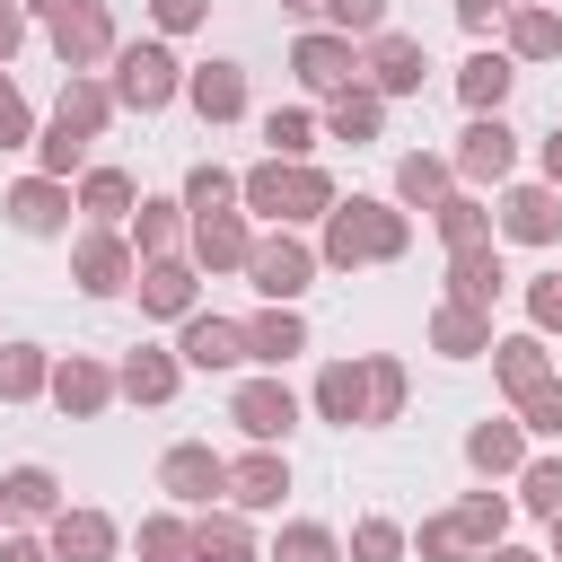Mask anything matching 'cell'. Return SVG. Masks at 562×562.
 <instances>
[{"instance_id": "6da1fadb", "label": "cell", "mask_w": 562, "mask_h": 562, "mask_svg": "<svg viewBox=\"0 0 562 562\" xmlns=\"http://www.w3.org/2000/svg\"><path fill=\"white\" fill-rule=\"evenodd\" d=\"M404 246H413V211H404V202H378V193H342V202L325 211V237H316V255H325L334 272L404 263Z\"/></svg>"}, {"instance_id": "7a4b0ae2", "label": "cell", "mask_w": 562, "mask_h": 562, "mask_svg": "<svg viewBox=\"0 0 562 562\" xmlns=\"http://www.w3.org/2000/svg\"><path fill=\"white\" fill-rule=\"evenodd\" d=\"M342 193H334V176L316 167V158H255L246 176H237V211L246 220H272V228H307V220H325Z\"/></svg>"}, {"instance_id": "3957f363", "label": "cell", "mask_w": 562, "mask_h": 562, "mask_svg": "<svg viewBox=\"0 0 562 562\" xmlns=\"http://www.w3.org/2000/svg\"><path fill=\"white\" fill-rule=\"evenodd\" d=\"M105 70H114V105H123V114H167V105L184 97V61H176L167 44H123Z\"/></svg>"}, {"instance_id": "277c9868", "label": "cell", "mask_w": 562, "mask_h": 562, "mask_svg": "<svg viewBox=\"0 0 562 562\" xmlns=\"http://www.w3.org/2000/svg\"><path fill=\"white\" fill-rule=\"evenodd\" d=\"M158 492H167L176 509H220V501H228V457H220L211 439H176V448L158 457Z\"/></svg>"}, {"instance_id": "5b68a950", "label": "cell", "mask_w": 562, "mask_h": 562, "mask_svg": "<svg viewBox=\"0 0 562 562\" xmlns=\"http://www.w3.org/2000/svg\"><path fill=\"white\" fill-rule=\"evenodd\" d=\"M70 281H79L88 299H123V290L140 281L132 237H123V228H79V237H70Z\"/></svg>"}, {"instance_id": "8992f818", "label": "cell", "mask_w": 562, "mask_h": 562, "mask_svg": "<svg viewBox=\"0 0 562 562\" xmlns=\"http://www.w3.org/2000/svg\"><path fill=\"white\" fill-rule=\"evenodd\" d=\"M325 272V255L307 246V237H290V228H272V237H255V255H246V281L263 290V299H281V307H299V290Z\"/></svg>"}, {"instance_id": "52a82bcc", "label": "cell", "mask_w": 562, "mask_h": 562, "mask_svg": "<svg viewBox=\"0 0 562 562\" xmlns=\"http://www.w3.org/2000/svg\"><path fill=\"white\" fill-rule=\"evenodd\" d=\"M228 422H237L246 439L281 448V439L299 430V395H290V378H281V369H255V378H237V395H228Z\"/></svg>"}, {"instance_id": "ba28073f", "label": "cell", "mask_w": 562, "mask_h": 562, "mask_svg": "<svg viewBox=\"0 0 562 562\" xmlns=\"http://www.w3.org/2000/svg\"><path fill=\"white\" fill-rule=\"evenodd\" d=\"M290 70H299L307 97H342L351 79H369V70H360V44H351L342 26H307V35L290 44Z\"/></svg>"}, {"instance_id": "9c48e42d", "label": "cell", "mask_w": 562, "mask_h": 562, "mask_svg": "<svg viewBox=\"0 0 562 562\" xmlns=\"http://www.w3.org/2000/svg\"><path fill=\"white\" fill-rule=\"evenodd\" d=\"M448 167H457V184H465V193H483V184H509V167H518V132H509L501 114H474V123L457 132Z\"/></svg>"}, {"instance_id": "30bf717a", "label": "cell", "mask_w": 562, "mask_h": 562, "mask_svg": "<svg viewBox=\"0 0 562 562\" xmlns=\"http://www.w3.org/2000/svg\"><path fill=\"white\" fill-rule=\"evenodd\" d=\"M44 35H53V61H61V70H105V61L123 53V35H114V9H105V0H79V9H70V18H53Z\"/></svg>"}, {"instance_id": "8fae6325", "label": "cell", "mask_w": 562, "mask_h": 562, "mask_svg": "<svg viewBox=\"0 0 562 562\" xmlns=\"http://www.w3.org/2000/svg\"><path fill=\"white\" fill-rule=\"evenodd\" d=\"M132 299H140V316H158V325H184V316L202 307V263H193V255H158V263H140Z\"/></svg>"}, {"instance_id": "7c38bea8", "label": "cell", "mask_w": 562, "mask_h": 562, "mask_svg": "<svg viewBox=\"0 0 562 562\" xmlns=\"http://www.w3.org/2000/svg\"><path fill=\"white\" fill-rule=\"evenodd\" d=\"M492 220H501V237L509 246H553L562 237V184H501V202H492Z\"/></svg>"}, {"instance_id": "4fadbf2b", "label": "cell", "mask_w": 562, "mask_h": 562, "mask_svg": "<svg viewBox=\"0 0 562 562\" xmlns=\"http://www.w3.org/2000/svg\"><path fill=\"white\" fill-rule=\"evenodd\" d=\"M0 211H9V228H18V237H61V228H70V211H79V193H70L61 176H18V184L0 193Z\"/></svg>"}, {"instance_id": "5bb4252c", "label": "cell", "mask_w": 562, "mask_h": 562, "mask_svg": "<svg viewBox=\"0 0 562 562\" xmlns=\"http://www.w3.org/2000/svg\"><path fill=\"white\" fill-rule=\"evenodd\" d=\"M360 70H369V88L395 105V97H422V70H430V61H422V44H413L404 26H378V35L360 44Z\"/></svg>"}, {"instance_id": "9a60e30c", "label": "cell", "mask_w": 562, "mask_h": 562, "mask_svg": "<svg viewBox=\"0 0 562 562\" xmlns=\"http://www.w3.org/2000/svg\"><path fill=\"white\" fill-rule=\"evenodd\" d=\"M184 255H193L202 272H246V255H255V220H246L237 202H228V211H193Z\"/></svg>"}, {"instance_id": "2e32d148", "label": "cell", "mask_w": 562, "mask_h": 562, "mask_svg": "<svg viewBox=\"0 0 562 562\" xmlns=\"http://www.w3.org/2000/svg\"><path fill=\"white\" fill-rule=\"evenodd\" d=\"M114 395H123V378H114L97 351H61V360H53V404H61L70 422H97Z\"/></svg>"}, {"instance_id": "e0dca14e", "label": "cell", "mask_w": 562, "mask_h": 562, "mask_svg": "<svg viewBox=\"0 0 562 562\" xmlns=\"http://www.w3.org/2000/svg\"><path fill=\"white\" fill-rule=\"evenodd\" d=\"M307 413L316 422H334V430H369V360H325L316 369V386H307Z\"/></svg>"}, {"instance_id": "ac0fdd59", "label": "cell", "mask_w": 562, "mask_h": 562, "mask_svg": "<svg viewBox=\"0 0 562 562\" xmlns=\"http://www.w3.org/2000/svg\"><path fill=\"white\" fill-rule=\"evenodd\" d=\"M465 465H474L483 483H518V465H527V422H518V413H483V422L465 430Z\"/></svg>"}, {"instance_id": "d6986e66", "label": "cell", "mask_w": 562, "mask_h": 562, "mask_svg": "<svg viewBox=\"0 0 562 562\" xmlns=\"http://www.w3.org/2000/svg\"><path fill=\"white\" fill-rule=\"evenodd\" d=\"M70 501H61V474L53 465H9L0 474V518L9 527H53Z\"/></svg>"}, {"instance_id": "ffe728a7", "label": "cell", "mask_w": 562, "mask_h": 562, "mask_svg": "<svg viewBox=\"0 0 562 562\" xmlns=\"http://www.w3.org/2000/svg\"><path fill=\"white\" fill-rule=\"evenodd\" d=\"M184 105L220 132V123H237L246 114V61H193L184 70Z\"/></svg>"}, {"instance_id": "44dd1931", "label": "cell", "mask_w": 562, "mask_h": 562, "mask_svg": "<svg viewBox=\"0 0 562 562\" xmlns=\"http://www.w3.org/2000/svg\"><path fill=\"white\" fill-rule=\"evenodd\" d=\"M123 105H114V79H97V70H61V97H53V123H70L79 140H105V123H114Z\"/></svg>"}, {"instance_id": "7402d4cb", "label": "cell", "mask_w": 562, "mask_h": 562, "mask_svg": "<svg viewBox=\"0 0 562 562\" xmlns=\"http://www.w3.org/2000/svg\"><path fill=\"white\" fill-rule=\"evenodd\" d=\"M123 237H132V255H140V263H158V255H184V237H193V211H184V202H167V193H140V211L123 220Z\"/></svg>"}, {"instance_id": "603a6c76", "label": "cell", "mask_w": 562, "mask_h": 562, "mask_svg": "<svg viewBox=\"0 0 562 562\" xmlns=\"http://www.w3.org/2000/svg\"><path fill=\"white\" fill-rule=\"evenodd\" d=\"M299 351H307V316L281 307V299H263V307L246 316V360H255V369H290Z\"/></svg>"}, {"instance_id": "cb8c5ba5", "label": "cell", "mask_w": 562, "mask_h": 562, "mask_svg": "<svg viewBox=\"0 0 562 562\" xmlns=\"http://www.w3.org/2000/svg\"><path fill=\"white\" fill-rule=\"evenodd\" d=\"M553 378V351H544V334L527 325V334H492V386L518 404V395H536Z\"/></svg>"}, {"instance_id": "d4e9b609", "label": "cell", "mask_w": 562, "mask_h": 562, "mask_svg": "<svg viewBox=\"0 0 562 562\" xmlns=\"http://www.w3.org/2000/svg\"><path fill=\"white\" fill-rule=\"evenodd\" d=\"M114 378H123V404H176V386H184V351H167V342H132Z\"/></svg>"}, {"instance_id": "484cf974", "label": "cell", "mask_w": 562, "mask_h": 562, "mask_svg": "<svg viewBox=\"0 0 562 562\" xmlns=\"http://www.w3.org/2000/svg\"><path fill=\"white\" fill-rule=\"evenodd\" d=\"M228 501H237V509H281V501H290V457L263 448V439H255L246 457H228Z\"/></svg>"}, {"instance_id": "4316f807", "label": "cell", "mask_w": 562, "mask_h": 562, "mask_svg": "<svg viewBox=\"0 0 562 562\" xmlns=\"http://www.w3.org/2000/svg\"><path fill=\"white\" fill-rule=\"evenodd\" d=\"M44 544H53V562H114V553H123V527H114L105 509H61V518L44 527Z\"/></svg>"}, {"instance_id": "83f0119b", "label": "cell", "mask_w": 562, "mask_h": 562, "mask_svg": "<svg viewBox=\"0 0 562 562\" xmlns=\"http://www.w3.org/2000/svg\"><path fill=\"white\" fill-rule=\"evenodd\" d=\"M509 88H518V61H509L501 44H474V53L457 61V97H465V114H501Z\"/></svg>"}, {"instance_id": "f1b7e54d", "label": "cell", "mask_w": 562, "mask_h": 562, "mask_svg": "<svg viewBox=\"0 0 562 562\" xmlns=\"http://www.w3.org/2000/svg\"><path fill=\"white\" fill-rule=\"evenodd\" d=\"M430 351H439V360H492V307L439 299V307H430Z\"/></svg>"}, {"instance_id": "f546056e", "label": "cell", "mask_w": 562, "mask_h": 562, "mask_svg": "<svg viewBox=\"0 0 562 562\" xmlns=\"http://www.w3.org/2000/svg\"><path fill=\"white\" fill-rule=\"evenodd\" d=\"M176 351H184V369H237V360H246V325H237V316L193 307V316H184V334H176Z\"/></svg>"}, {"instance_id": "4dcf8cb0", "label": "cell", "mask_w": 562, "mask_h": 562, "mask_svg": "<svg viewBox=\"0 0 562 562\" xmlns=\"http://www.w3.org/2000/svg\"><path fill=\"white\" fill-rule=\"evenodd\" d=\"M501 290H509L501 237H492V246H457V255H448V299H465V307H501Z\"/></svg>"}, {"instance_id": "1f68e13d", "label": "cell", "mask_w": 562, "mask_h": 562, "mask_svg": "<svg viewBox=\"0 0 562 562\" xmlns=\"http://www.w3.org/2000/svg\"><path fill=\"white\" fill-rule=\"evenodd\" d=\"M501 53H509V61H562V9H544V0H509Z\"/></svg>"}, {"instance_id": "d6a6232c", "label": "cell", "mask_w": 562, "mask_h": 562, "mask_svg": "<svg viewBox=\"0 0 562 562\" xmlns=\"http://www.w3.org/2000/svg\"><path fill=\"white\" fill-rule=\"evenodd\" d=\"M79 211H88V228H123L132 211H140V184L123 176V167H79Z\"/></svg>"}, {"instance_id": "836d02e7", "label": "cell", "mask_w": 562, "mask_h": 562, "mask_svg": "<svg viewBox=\"0 0 562 562\" xmlns=\"http://www.w3.org/2000/svg\"><path fill=\"white\" fill-rule=\"evenodd\" d=\"M448 193H457V167H448L439 149H404V158H395V202H404V211H439Z\"/></svg>"}, {"instance_id": "e575fe53", "label": "cell", "mask_w": 562, "mask_h": 562, "mask_svg": "<svg viewBox=\"0 0 562 562\" xmlns=\"http://www.w3.org/2000/svg\"><path fill=\"white\" fill-rule=\"evenodd\" d=\"M193 562H263L246 509H193Z\"/></svg>"}, {"instance_id": "d590c367", "label": "cell", "mask_w": 562, "mask_h": 562, "mask_svg": "<svg viewBox=\"0 0 562 562\" xmlns=\"http://www.w3.org/2000/svg\"><path fill=\"white\" fill-rule=\"evenodd\" d=\"M325 132H334V140H351V149H360V140H378V132H386V97H378L369 79H351L342 97H325Z\"/></svg>"}, {"instance_id": "8d00e7d4", "label": "cell", "mask_w": 562, "mask_h": 562, "mask_svg": "<svg viewBox=\"0 0 562 562\" xmlns=\"http://www.w3.org/2000/svg\"><path fill=\"white\" fill-rule=\"evenodd\" d=\"M430 228H439V246H448V255H457V246H492V237H501L492 202H483V193H465V184H457V193L430 211Z\"/></svg>"}, {"instance_id": "74e56055", "label": "cell", "mask_w": 562, "mask_h": 562, "mask_svg": "<svg viewBox=\"0 0 562 562\" xmlns=\"http://www.w3.org/2000/svg\"><path fill=\"white\" fill-rule=\"evenodd\" d=\"M53 395V351L44 342H0V404H35Z\"/></svg>"}, {"instance_id": "f35d334b", "label": "cell", "mask_w": 562, "mask_h": 562, "mask_svg": "<svg viewBox=\"0 0 562 562\" xmlns=\"http://www.w3.org/2000/svg\"><path fill=\"white\" fill-rule=\"evenodd\" d=\"M132 544H140V562H193V509H149L132 527Z\"/></svg>"}, {"instance_id": "ab89813d", "label": "cell", "mask_w": 562, "mask_h": 562, "mask_svg": "<svg viewBox=\"0 0 562 562\" xmlns=\"http://www.w3.org/2000/svg\"><path fill=\"white\" fill-rule=\"evenodd\" d=\"M360 360H369V430H378V422H404V395H413L404 360H395V351H360Z\"/></svg>"}, {"instance_id": "60d3db41", "label": "cell", "mask_w": 562, "mask_h": 562, "mask_svg": "<svg viewBox=\"0 0 562 562\" xmlns=\"http://www.w3.org/2000/svg\"><path fill=\"white\" fill-rule=\"evenodd\" d=\"M263 562H342V536L325 527V518H290L281 536H272V553Z\"/></svg>"}, {"instance_id": "b9f144b4", "label": "cell", "mask_w": 562, "mask_h": 562, "mask_svg": "<svg viewBox=\"0 0 562 562\" xmlns=\"http://www.w3.org/2000/svg\"><path fill=\"white\" fill-rule=\"evenodd\" d=\"M509 509H518L509 492H465V501H457V527L474 536V553H492V544L509 536Z\"/></svg>"}, {"instance_id": "7bdbcfd3", "label": "cell", "mask_w": 562, "mask_h": 562, "mask_svg": "<svg viewBox=\"0 0 562 562\" xmlns=\"http://www.w3.org/2000/svg\"><path fill=\"white\" fill-rule=\"evenodd\" d=\"M413 562H483V553H474V536L457 527V509H439V518L413 527Z\"/></svg>"}, {"instance_id": "ee69618b", "label": "cell", "mask_w": 562, "mask_h": 562, "mask_svg": "<svg viewBox=\"0 0 562 562\" xmlns=\"http://www.w3.org/2000/svg\"><path fill=\"white\" fill-rule=\"evenodd\" d=\"M351 562H413V527H395V518H351Z\"/></svg>"}, {"instance_id": "f6af8a7d", "label": "cell", "mask_w": 562, "mask_h": 562, "mask_svg": "<svg viewBox=\"0 0 562 562\" xmlns=\"http://www.w3.org/2000/svg\"><path fill=\"white\" fill-rule=\"evenodd\" d=\"M316 132H325V123H316L307 105H272V114H263V140H272V158H307V149H316Z\"/></svg>"}, {"instance_id": "bcb514c9", "label": "cell", "mask_w": 562, "mask_h": 562, "mask_svg": "<svg viewBox=\"0 0 562 562\" xmlns=\"http://www.w3.org/2000/svg\"><path fill=\"white\" fill-rule=\"evenodd\" d=\"M79 167H88V140H79L70 123H44V132H35V176H61V184H70Z\"/></svg>"}, {"instance_id": "7dc6e473", "label": "cell", "mask_w": 562, "mask_h": 562, "mask_svg": "<svg viewBox=\"0 0 562 562\" xmlns=\"http://www.w3.org/2000/svg\"><path fill=\"white\" fill-rule=\"evenodd\" d=\"M184 211H228L237 202V167H220V158H202V167H184V193H176Z\"/></svg>"}, {"instance_id": "c3c4849f", "label": "cell", "mask_w": 562, "mask_h": 562, "mask_svg": "<svg viewBox=\"0 0 562 562\" xmlns=\"http://www.w3.org/2000/svg\"><path fill=\"white\" fill-rule=\"evenodd\" d=\"M518 509L562 518V457H527V465H518Z\"/></svg>"}, {"instance_id": "681fc988", "label": "cell", "mask_w": 562, "mask_h": 562, "mask_svg": "<svg viewBox=\"0 0 562 562\" xmlns=\"http://www.w3.org/2000/svg\"><path fill=\"white\" fill-rule=\"evenodd\" d=\"M518 422H527V439H562V369L536 395H518Z\"/></svg>"}, {"instance_id": "f907efd6", "label": "cell", "mask_w": 562, "mask_h": 562, "mask_svg": "<svg viewBox=\"0 0 562 562\" xmlns=\"http://www.w3.org/2000/svg\"><path fill=\"white\" fill-rule=\"evenodd\" d=\"M0 149H35V105L18 97L9 70H0Z\"/></svg>"}, {"instance_id": "816d5d0a", "label": "cell", "mask_w": 562, "mask_h": 562, "mask_svg": "<svg viewBox=\"0 0 562 562\" xmlns=\"http://www.w3.org/2000/svg\"><path fill=\"white\" fill-rule=\"evenodd\" d=\"M527 325H536L544 342L562 334V272H536V281H527Z\"/></svg>"}, {"instance_id": "f5cc1de1", "label": "cell", "mask_w": 562, "mask_h": 562, "mask_svg": "<svg viewBox=\"0 0 562 562\" xmlns=\"http://www.w3.org/2000/svg\"><path fill=\"white\" fill-rule=\"evenodd\" d=\"M325 26H342L351 44H369V35L386 26V0H334V9H325Z\"/></svg>"}, {"instance_id": "db71d44e", "label": "cell", "mask_w": 562, "mask_h": 562, "mask_svg": "<svg viewBox=\"0 0 562 562\" xmlns=\"http://www.w3.org/2000/svg\"><path fill=\"white\" fill-rule=\"evenodd\" d=\"M202 18H211V0H149V26L158 35H193Z\"/></svg>"}, {"instance_id": "11a10c76", "label": "cell", "mask_w": 562, "mask_h": 562, "mask_svg": "<svg viewBox=\"0 0 562 562\" xmlns=\"http://www.w3.org/2000/svg\"><path fill=\"white\" fill-rule=\"evenodd\" d=\"M457 26L465 35H501L509 26V0H457Z\"/></svg>"}, {"instance_id": "9f6ffc18", "label": "cell", "mask_w": 562, "mask_h": 562, "mask_svg": "<svg viewBox=\"0 0 562 562\" xmlns=\"http://www.w3.org/2000/svg\"><path fill=\"white\" fill-rule=\"evenodd\" d=\"M26 26H35V18H26V0H0V70L18 61V44H26Z\"/></svg>"}, {"instance_id": "6f0895ef", "label": "cell", "mask_w": 562, "mask_h": 562, "mask_svg": "<svg viewBox=\"0 0 562 562\" xmlns=\"http://www.w3.org/2000/svg\"><path fill=\"white\" fill-rule=\"evenodd\" d=\"M0 562H53V544L26 536V527H9V536H0Z\"/></svg>"}, {"instance_id": "680465c9", "label": "cell", "mask_w": 562, "mask_h": 562, "mask_svg": "<svg viewBox=\"0 0 562 562\" xmlns=\"http://www.w3.org/2000/svg\"><path fill=\"white\" fill-rule=\"evenodd\" d=\"M536 167H544V184H562V123L536 140Z\"/></svg>"}, {"instance_id": "91938a15", "label": "cell", "mask_w": 562, "mask_h": 562, "mask_svg": "<svg viewBox=\"0 0 562 562\" xmlns=\"http://www.w3.org/2000/svg\"><path fill=\"white\" fill-rule=\"evenodd\" d=\"M483 562H553V553H536V544H509V536H501V544H492Z\"/></svg>"}, {"instance_id": "94428289", "label": "cell", "mask_w": 562, "mask_h": 562, "mask_svg": "<svg viewBox=\"0 0 562 562\" xmlns=\"http://www.w3.org/2000/svg\"><path fill=\"white\" fill-rule=\"evenodd\" d=\"M70 9H79V0H26V18H44V26H53V18H70Z\"/></svg>"}, {"instance_id": "6125c7cd", "label": "cell", "mask_w": 562, "mask_h": 562, "mask_svg": "<svg viewBox=\"0 0 562 562\" xmlns=\"http://www.w3.org/2000/svg\"><path fill=\"white\" fill-rule=\"evenodd\" d=\"M281 9H290V18H307V26H325V9H334V0H281Z\"/></svg>"}, {"instance_id": "be15d7a7", "label": "cell", "mask_w": 562, "mask_h": 562, "mask_svg": "<svg viewBox=\"0 0 562 562\" xmlns=\"http://www.w3.org/2000/svg\"><path fill=\"white\" fill-rule=\"evenodd\" d=\"M544 527H553V562H562V518H544Z\"/></svg>"}, {"instance_id": "e7e4bbea", "label": "cell", "mask_w": 562, "mask_h": 562, "mask_svg": "<svg viewBox=\"0 0 562 562\" xmlns=\"http://www.w3.org/2000/svg\"><path fill=\"white\" fill-rule=\"evenodd\" d=\"M0 527H9V518H0Z\"/></svg>"}]
</instances>
